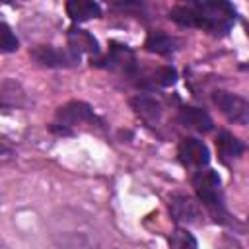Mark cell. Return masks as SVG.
<instances>
[{
    "label": "cell",
    "instance_id": "cell-1",
    "mask_svg": "<svg viewBox=\"0 0 249 249\" xmlns=\"http://www.w3.org/2000/svg\"><path fill=\"white\" fill-rule=\"evenodd\" d=\"M169 19L183 27L206 29L214 35H224L235 23V10L228 2H200L191 0L169 10Z\"/></svg>",
    "mask_w": 249,
    "mask_h": 249
},
{
    "label": "cell",
    "instance_id": "cell-2",
    "mask_svg": "<svg viewBox=\"0 0 249 249\" xmlns=\"http://www.w3.org/2000/svg\"><path fill=\"white\" fill-rule=\"evenodd\" d=\"M191 185L198 196V202L206 208L210 218L216 224H230V212L224 202V191H222V179L218 171L214 169H198L191 177Z\"/></svg>",
    "mask_w": 249,
    "mask_h": 249
},
{
    "label": "cell",
    "instance_id": "cell-3",
    "mask_svg": "<svg viewBox=\"0 0 249 249\" xmlns=\"http://www.w3.org/2000/svg\"><path fill=\"white\" fill-rule=\"evenodd\" d=\"M91 64H95L99 68H109L113 72H121L128 78H134L138 72V64H136V56H134L132 49L123 43H115V41L111 43L107 54Z\"/></svg>",
    "mask_w": 249,
    "mask_h": 249
},
{
    "label": "cell",
    "instance_id": "cell-4",
    "mask_svg": "<svg viewBox=\"0 0 249 249\" xmlns=\"http://www.w3.org/2000/svg\"><path fill=\"white\" fill-rule=\"evenodd\" d=\"M212 103L218 107V111L233 124H247L249 123V101L241 95H235L231 91L216 89L212 91Z\"/></svg>",
    "mask_w": 249,
    "mask_h": 249
},
{
    "label": "cell",
    "instance_id": "cell-5",
    "mask_svg": "<svg viewBox=\"0 0 249 249\" xmlns=\"http://www.w3.org/2000/svg\"><path fill=\"white\" fill-rule=\"evenodd\" d=\"M29 56L47 68H68L80 62V54L72 49H56L51 45H37L29 51Z\"/></svg>",
    "mask_w": 249,
    "mask_h": 249
},
{
    "label": "cell",
    "instance_id": "cell-6",
    "mask_svg": "<svg viewBox=\"0 0 249 249\" xmlns=\"http://www.w3.org/2000/svg\"><path fill=\"white\" fill-rule=\"evenodd\" d=\"M169 212L175 222L183 224H200L202 222V206L200 202L187 193H171L169 196Z\"/></svg>",
    "mask_w": 249,
    "mask_h": 249
},
{
    "label": "cell",
    "instance_id": "cell-7",
    "mask_svg": "<svg viewBox=\"0 0 249 249\" xmlns=\"http://www.w3.org/2000/svg\"><path fill=\"white\" fill-rule=\"evenodd\" d=\"M177 158L185 167H196L202 169L210 161V150L208 146L195 136H187L177 146Z\"/></svg>",
    "mask_w": 249,
    "mask_h": 249
},
{
    "label": "cell",
    "instance_id": "cell-8",
    "mask_svg": "<svg viewBox=\"0 0 249 249\" xmlns=\"http://www.w3.org/2000/svg\"><path fill=\"white\" fill-rule=\"evenodd\" d=\"M56 119L60 124H64L68 128L82 124V123H97V117H95L91 105L86 101H68L66 105L58 107Z\"/></svg>",
    "mask_w": 249,
    "mask_h": 249
},
{
    "label": "cell",
    "instance_id": "cell-9",
    "mask_svg": "<svg viewBox=\"0 0 249 249\" xmlns=\"http://www.w3.org/2000/svg\"><path fill=\"white\" fill-rule=\"evenodd\" d=\"M136 86L144 89H156V88H167L175 84L177 70L171 66H158V68H146L136 72Z\"/></svg>",
    "mask_w": 249,
    "mask_h": 249
},
{
    "label": "cell",
    "instance_id": "cell-10",
    "mask_svg": "<svg viewBox=\"0 0 249 249\" xmlns=\"http://www.w3.org/2000/svg\"><path fill=\"white\" fill-rule=\"evenodd\" d=\"M179 123L191 130H196V132H210L214 128V121L212 117L200 109V107H193V105H183L179 109V115H177Z\"/></svg>",
    "mask_w": 249,
    "mask_h": 249
},
{
    "label": "cell",
    "instance_id": "cell-11",
    "mask_svg": "<svg viewBox=\"0 0 249 249\" xmlns=\"http://www.w3.org/2000/svg\"><path fill=\"white\" fill-rule=\"evenodd\" d=\"M68 49H72L74 53L82 54V53H88V54H97L99 53V43L97 39L86 31V29H80V27H70L68 33Z\"/></svg>",
    "mask_w": 249,
    "mask_h": 249
},
{
    "label": "cell",
    "instance_id": "cell-12",
    "mask_svg": "<svg viewBox=\"0 0 249 249\" xmlns=\"http://www.w3.org/2000/svg\"><path fill=\"white\" fill-rule=\"evenodd\" d=\"M130 107L146 123H158L161 119V113H163L160 101H156L150 95H134V97H130Z\"/></svg>",
    "mask_w": 249,
    "mask_h": 249
},
{
    "label": "cell",
    "instance_id": "cell-13",
    "mask_svg": "<svg viewBox=\"0 0 249 249\" xmlns=\"http://www.w3.org/2000/svg\"><path fill=\"white\" fill-rule=\"evenodd\" d=\"M144 47L146 51L154 53V54H160V56H169L171 53H175L177 49V39L167 35L165 31L161 29H156V31H150L146 41H144Z\"/></svg>",
    "mask_w": 249,
    "mask_h": 249
},
{
    "label": "cell",
    "instance_id": "cell-14",
    "mask_svg": "<svg viewBox=\"0 0 249 249\" xmlns=\"http://www.w3.org/2000/svg\"><path fill=\"white\" fill-rule=\"evenodd\" d=\"M64 8L72 21H88L101 16V6L91 0H68Z\"/></svg>",
    "mask_w": 249,
    "mask_h": 249
},
{
    "label": "cell",
    "instance_id": "cell-15",
    "mask_svg": "<svg viewBox=\"0 0 249 249\" xmlns=\"http://www.w3.org/2000/svg\"><path fill=\"white\" fill-rule=\"evenodd\" d=\"M216 148H218V154H220L222 161L233 160V158L241 156V154H243V150H245L243 142H241L237 136H233L231 132H228V130H220V132H218Z\"/></svg>",
    "mask_w": 249,
    "mask_h": 249
},
{
    "label": "cell",
    "instance_id": "cell-16",
    "mask_svg": "<svg viewBox=\"0 0 249 249\" xmlns=\"http://www.w3.org/2000/svg\"><path fill=\"white\" fill-rule=\"evenodd\" d=\"M25 101V95H23V89L19 88L18 82L14 80H4L2 82V88H0V103L4 109H10V107H19L23 105Z\"/></svg>",
    "mask_w": 249,
    "mask_h": 249
},
{
    "label": "cell",
    "instance_id": "cell-17",
    "mask_svg": "<svg viewBox=\"0 0 249 249\" xmlns=\"http://www.w3.org/2000/svg\"><path fill=\"white\" fill-rule=\"evenodd\" d=\"M169 249H198L195 235L187 228H175L167 237Z\"/></svg>",
    "mask_w": 249,
    "mask_h": 249
},
{
    "label": "cell",
    "instance_id": "cell-18",
    "mask_svg": "<svg viewBox=\"0 0 249 249\" xmlns=\"http://www.w3.org/2000/svg\"><path fill=\"white\" fill-rule=\"evenodd\" d=\"M18 47H19V41L12 33L10 25L6 21H2L0 23V51L2 53H14Z\"/></svg>",
    "mask_w": 249,
    "mask_h": 249
},
{
    "label": "cell",
    "instance_id": "cell-19",
    "mask_svg": "<svg viewBox=\"0 0 249 249\" xmlns=\"http://www.w3.org/2000/svg\"><path fill=\"white\" fill-rule=\"evenodd\" d=\"M49 128H51L53 132H56V134H66V136H70V134H72V128H68V126L60 124V123H58V124H51Z\"/></svg>",
    "mask_w": 249,
    "mask_h": 249
},
{
    "label": "cell",
    "instance_id": "cell-20",
    "mask_svg": "<svg viewBox=\"0 0 249 249\" xmlns=\"http://www.w3.org/2000/svg\"><path fill=\"white\" fill-rule=\"evenodd\" d=\"M233 249H241V247H233Z\"/></svg>",
    "mask_w": 249,
    "mask_h": 249
}]
</instances>
